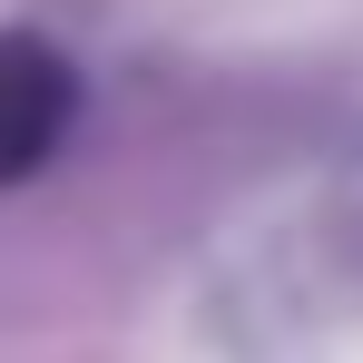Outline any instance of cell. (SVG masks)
<instances>
[{
    "instance_id": "cell-1",
    "label": "cell",
    "mask_w": 363,
    "mask_h": 363,
    "mask_svg": "<svg viewBox=\"0 0 363 363\" xmlns=\"http://www.w3.org/2000/svg\"><path fill=\"white\" fill-rule=\"evenodd\" d=\"M69 108H79V79H69L60 50L0 40V186H20L69 138Z\"/></svg>"
}]
</instances>
